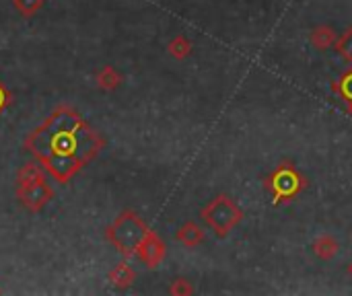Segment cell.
<instances>
[{"label":"cell","mask_w":352,"mask_h":296,"mask_svg":"<svg viewBox=\"0 0 352 296\" xmlns=\"http://www.w3.org/2000/svg\"><path fill=\"white\" fill-rule=\"evenodd\" d=\"M27 150L58 181L68 183L103 148V138L72 107H56L27 140Z\"/></svg>","instance_id":"obj_1"},{"label":"cell","mask_w":352,"mask_h":296,"mask_svg":"<svg viewBox=\"0 0 352 296\" xmlns=\"http://www.w3.org/2000/svg\"><path fill=\"white\" fill-rule=\"evenodd\" d=\"M148 233L151 229L136 212L124 210L107 229V239L122 255H136Z\"/></svg>","instance_id":"obj_2"},{"label":"cell","mask_w":352,"mask_h":296,"mask_svg":"<svg viewBox=\"0 0 352 296\" xmlns=\"http://www.w3.org/2000/svg\"><path fill=\"white\" fill-rule=\"evenodd\" d=\"M16 196L21 204L31 212H39L52 200V187L47 185L43 171L35 163H29L21 169L16 181Z\"/></svg>","instance_id":"obj_3"},{"label":"cell","mask_w":352,"mask_h":296,"mask_svg":"<svg viewBox=\"0 0 352 296\" xmlns=\"http://www.w3.org/2000/svg\"><path fill=\"white\" fill-rule=\"evenodd\" d=\"M200 216L219 239H225L243 220L245 214L227 194H221L202 208Z\"/></svg>","instance_id":"obj_4"},{"label":"cell","mask_w":352,"mask_h":296,"mask_svg":"<svg viewBox=\"0 0 352 296\" xmlns=\"http://www.w3.org/2000/svg\"><path fill=\"white\" fill-rule=\"evenodd\" d=\"M305 177L291 165V163H283L278 165L266 179V187L272 194V204L278 206L283 202H291L295 200L303 190H305Z\"/></svg>","instance_id":"obj_5"},{"label":"cell","mask_w":352,"mask_h":296,"mask_svg":"<svg viewBox=\"0 0 352 296\" xmlns=\"http://www.w3.org/2000/svg\"><path fill=\"white\" fill-rule=\"evenodd\" d=\"M165 253H167V247L165 243L159 239L157 233H148L146 239L142 241V245L138 247L136 251V258L146 266V268H157L163 260H165Z\"/></svg>","instance_id":"obj_6"},{"label":"cell","mask_w":352,"mask_h":296,"mask_svg":"<svg viewBox=\"0 0 352 296\" xmlns=\"http://www.w3.org/2000/svg\"><path fill=\"white\" fill-rule=\"evenodd\" d=\"M175 239H177V243H182L184 247L194 249V247H198V245L204 243V231H202V227H198L194 220H188V223H184V225L177 229Z\"/></svg>","instance_id":"obj_7"},{"label":"cell","mask_w":352,"mask_h":296,"mask_svg":"<svg viewBox=\"0 0 352 296\" xmlns=\"http://www.w3.org/2000/svg\"><path fill=\"white\" fill-rule=\"evenodd\" d=\"M338 251H340V245H338V241H336L334 237H330V235H322V237L316 239V243H314V253H316V258H320V260H324V262L334 260V258L338 255Z\"/></svg>","instance_id":"obj_8"},{"label":"cell","mask_w":352,"mask_h":296,"mask_svg":"<svg viewBox=\"0 0 352 296\" xmlns=\"http://www.w3.org/2000/svg\"><path fill=\"white\" fill-rule=\"evenodd\" d=\"M309 39H311V45L316 49H322L324 52V49H330L336 43V31L330 25H320V27H316L311 31Z\"/></svg>","instance_id":"obj_9"},{"label":"cell","mask_w":352,"mask_h":296,"mask_svg":"<svg viewBox=\"0 0 352 296\" xmlns=\"http://www.w3.org/2000/svg\"><path fill=\"white\" fill-rule=\"evenodd\" d=\"M95 80H97V84H99L103 91H113V89H118V87L122 84L120 72H118L116 68H111V66H103V68L97 72Z\"/></svg>","instance_id":"obj_10"},{"label":"cell","mask_w":352,"mask_h":296,"mask_svg":"<svg viewBox=\"0 0 352 296\" xmlns=\"http://www.w3.org/2000/svg\"><path fill=\"white\" fill-rule=\"evenodd\" d=\"M134 278H136V274H134V270H132L128 264H118V266L111 270V274H109V280H111L113 286H118V288H128V286H132Z\"/></svg>","instance_id":"obj_11"},{"label":"cell","mask_w":352,"mask_h":296,"mask_svg":"<svg viewBox=\"0 0 352 296\" xmlns=\"http://www.w3.org/2000/svg\"><path fill=\"white\" fill-rule=\"evenodd\" d=\"M169 56H173L175 60H186L192 54V41L186 35H175L169 45H167Z\"/></svg>","instance_id":"obj_12"},{"label":"cell","mask_w":352,"mask_h":296,"mask_svg":"<svg viewBox=\"0 0 352 296\" xmlns=\"http://www.w3.org/2000/svg\"><path fill=\"white\" fill-rule=\"evenodd\" d=\"M332 89H334V93H338L346 101V105H349V109H351L352 113V68H349L346 72H342V76L338 80H334Z\"/></svg>","instance_id":"obj_13"},{"label":"cell","mask_w":352,"mask_h":296,"mask_svg":"<svg viewBox=\"0 0 352 296\" xmlns=\"http://www.w3.org/2000/svg\"><path fill=\"white\" fill-rule=\"evenodd\" d=\"M334 47H336V52H338V56H340L342 60H346V62H351L352 64V27H349V29L336 39Z\"/></svg>","instance_id":"obj_14"},{"label":"cell","mask_w":352,"mask_h":296,"mask_svg":"<svg viewBox=\"0 0 352 296\" xmlns=\"http://www.w3.org/2000/svg\"><path fill=\"white\" fill-rule=\"evenodd\" d=\"M12 4H14V8H19L21 14L31 16L43 6V0H12Z\"/></svg>","instance_id":"obj_15"},{"label":"cell","mask_w":352,"mask_h":296,"mask_svg":"<svg viewBox=\"0 0 352 296\" xmlns=\"http://www.w3.org/2000/svg\"><path fill=\"white\" fill-rule=\"evenodd\" d=\"M169 293H171V295H194V286L190 284V280H186V278H177V280H173V282H171Z\"/></svg>","instance_id":"obj_16"},{"label":"cell","mask_w":352,"mask_h":296,"mask_svg":"<svg viewBox=\"0 0 352 296\" xmlns=\"http://www.w3.org/2000/svg\"><path fill=\"white\" fill-rule=\"evenodd\" d=\"M8 105H10V93H8V89L2 84V80H0V113H2Z\"/></svg>","instance_id":"obj_17"},{"label":"cell","mask_w":352,"mask_h":296,"mask_svg":"<svg viewBox=\"0 0 352 296\" xmlns=\"http://www.w3.org/2000/svg\"><path fill=\"white\" fill-rule=\"evenodd\" d=\"M349 276H351V278H352V262H351V264H349Z\"/></svg>","instance_id":"obj_18"}]
</instances>
